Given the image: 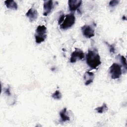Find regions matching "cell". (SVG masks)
I'll use <instances>...</instances> for the list:
<instances>
[{
	"label": "cell",
	"mask_w": 127,
	"mask_h": 127,
	"mask_svg": "<svg viewBox=\"0 0 127 127\" xmlns=\"http://www.w3.org/2000/svg\"><path fill=\"white\" fill-rule=\"evenodd\" d=\"M86 62L92 69H96L101 64L100 57L97 50H89L86 56Z\"/></svg>",
	"instance_id": "1"
},
{
	"label": "cell",
	"mask_w": 127,
	"mask_h": 127,
	"mask_svg": "<svg viewBox=\"0 0 127 127\" xmlns=\"http://www.w3.org/2000/svg\"><path fill=\"white\" fill-rule=\"evenodd\" d=\"M47 28L45 25H39L35 34V41L37 44H40L44 42L47 38Z\"/></svg>",
	"instance_id": "2"
},
{
	"label": "cell",
	"mask_w": 127,
	"mask_h": 127,
	"mask_svg": "<svg viewBox=\"0 0 127 127\" xmlns=\"http://www.w3.org/2000/svg\"><path fill=\"white\" fill-rule=\"evenodd\" d=\"M75 17L73 13H69L65 16V18L60 25V28L62 30H66L71 28L75 23Z\"/></svg>",
	"instance_id": "3"
},
{
	"label": "cell",
	"mask_w": 127,
	"mask_h": 127,
	"mask_svg": "<svg viewBox=\"0 0 127 127\" xmlns=\"http://www.w3.org/2000/svg\"><path fill=\"white\" fill-rule=\"evenodd\" d=\"M109 73L112 79L119 78L122 73L121 65L117 63H113L109 68Z\"/></svg>",
	"instance_id": "4"
},
{
	"label": "cell",
	"mask_w": 127,
	"mask_h": 127,
	"mask_svg": "<svg viewBox=\"0 0 127 127\" xmlns=\"http://www.w3.org/2000/svg\"><path fill=\"white\" fill-rule=\"evenodd\" d=\"M84 58V54L83 52L80 49L75 48L74 51L71 53L70 62L71 63H74L78 60H81Z\"/></svg>",
	"instance_id": "5"
},
{
	"label": "cell",
	"mask_w": 127,
	"mask_h": 127,
	"mask_svg": "<svg viewBox=\"0 0 127 127\" xmlns=\"http://www.w3.org/2000/svg\"><path fill=\"white\" fill-rule=\"evenodd\" d=\"M82 34L86 38H91L95 36V30L94 28L89 25H84L81 27Z\"/></svg>",
	"instance_id": "6"
},
{
	"label": "cell",
	"mask_w": 127,
	"mask_h": 127,
	"mask_svg": "<svg viewBox=\"0 0 127 127\" xmlns=\"http://www.w3.org/2000/svg\"><path fill=\"white\" fill-rule=\"evenodd\" d=\"M54 3L53 0H45L43 3V15H48L53 10Z\"/></svg>",
	"instance_id": "7"
},
{
	"label": "cell",
	"mask_w": 127,
	"mask_h": 127,
	"mask_svg": "<svg viewBox=\"0 0 127 127\" xmlns=\"http://www.w3.org/2000/svg\"><path fill=\"white\" fill-rule=\"evenodd\" d=\"M82 1L81 0H69L68 1V7L70 11L77 9L81 5Z\"/></svg>",
	"instance_id": "8"
},
{
	"label": "cell",
	"mask_w": 127,
	"mask_h": 127,
	"mask_svg": "<svg viewBox=\"0 0 127 127\" xmlns=\"http://www.w3.org/2000/svg\"><path fill=\"white\" fill-rule=\"evenodd\" d=\"M25 15L28 18L30 22H32L37 19L38 17V12L36 9L31 7L27 11Z\"/></svg>",
	"instance_id": "9"
},
{
	"label": "cell",
	"mask_w": 127,
	"mask_h": 127,
	"mask_svg": "<svg viewBox=\"0 0 127 127\" xmlns=\"http://www.w3.org/2000/svg\"><path fill=\"white\" fill-rule=\"evenodd\" d=\"M94 74L92 72L89 71H86L83 75V79L85 85H88L93 82L94 79Z\"/></svg>",
	"instance_id": "10"
},
{
	"label": "cell",
	"mask_w": 127,
	"mask_h": 127,
	"mask_svg": "<svg viewBox=\"0 0 127 127\" xmlns=\"http://www.w3.org/2000/svg\"><path fill=\"white\" fill-rule=\"evenodd\" d=\"M4 3L7 8L16 10L17 9L18 5L16 2L13 0H7L4 1Z\"/></svg>",
	"instance_id": "11"
},
{
	"label": "cell",
	"mask_w": 127,
	"mask_h": 127,
	"mask_svg": "<svg viewBox=\"0 0 127 127\" xmlns=\"http://www.w3.org/2000/svg\"><path fill=\"white\" fill-rule=\"evenodd\" d=\"M66 112H67L66 108H64V109L62 110L60 112V115L61 117V121L63 122H65L66 121H69L70 120V118L68 116V115H67Z\"/></svg>",
	"instance_id": "12"
},
{
	"label": "cell",
	"mask_w": 127,
	"mask_h": 127,
	"mask_svg": "<svg viewBox=\"0 0 127 127\" xmlns=\"http://www.w3.org/2000/svg\"><path fill=\"white\" fill-rule=\"evenodd\" d=\"M95 110L97 111V113H100V114H102L103 112L108 110V107H107V106L106 104V103H104L103 104V105L101 106L97 107L95 109Z\"/></svg>",
	"instance_id": "13"
},
{
	"label": "cell",
	"mask_w": 127,
	"mask_h": 127,
	"mask_svg": "<svg viewBox=\"0 0 127 127\" xmlns=\"http://www.w3.org/2000/svg\"><path fill=\"white\" fill-rule=\"evenodd\" d=\"M62 95L59 90H56L52 95V97L55 100H60L62 98Z\"/></svg>",
	"instance_id": "14"
},
{
	"label": "cell",
	"mask_w": 127,
	"mask_h": 127,
	"mask_svg": "<svg viewBox=\"0 0 127 127\" xmlns=\"http://www.w3.org/2000/svg\"><path fill=\"white\" fill-rule=\"evenodd\" d=\"M120 60H121V62L124 67V68L127 70V62H126V59L124 56H121L120 57Z\"/></svg>",
	"instance_id": "15"
},
{
	"label": "cell",
	"mask_w": 127,
	"mask_h": 127,
	"mask_svg": "<svg viewBox=\"0 0 127 127\" xmlns=\"http://www.w3.org/2000/svg\"><path fill=\"white\" fill-rule=\"evenodd\" d=\"M119 2H120V1L118 0H111L109 2V5L110 7H114V6H116V5H117Z\"/></svg>",
	"instance_id": "16"
},
{
	"label": "cell",
	"mask_w": 127,
	"mask_h": 127,
	"mask_svg": "<svg viewBox=\"0 0 127 127\" xmlns=\"http://www.w3.org/2000/svg\"><path fill=\"white\" fill-rule=\"evenodd\" d=\"M105 43H106L107 45H108V46H109V50H110V52L111 53H115V47L113 45H110V44H108V43H107V42H105Z\"/></svg>",
	"instance_id": "17"
},
{
	"label": "cell",
	"mask_w": 127,
	"mask_h": 127,
	"mask_svg": "<svg viewBox=\"0 0 127 127\" xmlns=\"http://www.w3.org/2000/svg\"><path fill=\"white\" fill-rule=\"evenodd\" d=\"M64 18H65V16H64V14H63L62 15H61L60 16V18H59V19L58 20V23H59V24L61 25L62 24V23L63 22L64 20Z\"/></svg>",
	"instance_id": "18"
},
{
	"label": "cell",
	"mask_w": 127,
	"mask_h": 127,
	"mask_svg": "<svg viewBox=\"0 0 127 127\" xmlns=\"http://www.w3.org/2000/svg\"><path fill=\"white\" fill-rule=\"evenodd\" d=\"M4 92H5V93L7 95H10V90H9V88H7L6 89H5V90H4Z\"/></svg>",
	"instance_id": "19"
},
{
	"label": "cell",
	"mask_w": 127,
	"mask_h": 127,
	"mask_svg": "<svg viewBox=\"0 0 127 127\" xmlns=\"http://www.w3.org/2000/svg\"><path fill=\"white\" fill-rule=\"evenodd\" d=\"M122 19H124V20H126V16H125V15H124V16H123V17Z\"/></svg>",
	"instance_id": "20"
}]
</instances>
